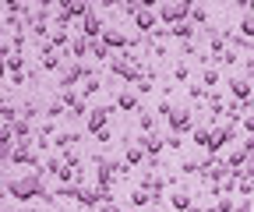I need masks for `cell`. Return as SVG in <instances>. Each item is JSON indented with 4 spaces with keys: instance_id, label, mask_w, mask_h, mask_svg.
<instances>
[{
    "instance_id": "18",
    "label": "cell",
    "mask_w": 254,
    "mask_h": 212,
    "mask_svg": "<svg viewBox=\"0 0 254 212\" xmlns=\"http://www.w3.org/2000/svg\"><path fill=\"white\" fill-rule=\"evenodd\" d=\"M237 212H251V205H247V202H244V205H237Z\"/></svg>"
},
{
    "instance_id": "7",
    "label": "cell",
    "mask_w": 254,
    "mask_h": 212,
    "mask_svg": "<svg viewBox=\"0 0 254 212\" xmlns=\"http://www.w3.org/2000/svg\"><path fill=\"white\" fill-rule=\"evenodd\" d=\"M247 163V148H233V152H230V166L237 170V166H244Z\"/></svg>"
},
{
    "instance_id": "14",
    "label": "cell",
    "mask_w": 254,
    "mask_h": 212,
    "mask_svg": "<svg viewBox=\"0 0 254 212\" xmlns=\"http://www.w3.org/2000/svg\"><path fill=\"white\" fill-rule=\"evenodd\" d=\"M145 148H148V152H159V148H163V141H155V138H145Z\"/></svg>"
},
{
    "instance_id": "12",
    "label": "cell",
    "mask_w": 254,
    "mask_h": 212,
    "mask_svg": "<svg viewBox=\"0 0 254 212\" xmlns=\"http://www.w3.org/2000/svg\"><path fill=\"white\" fill-rule=\"evenodd\" d=\"M103 39H106V46H120V43H124L120 32H103Z\"/></svg>"
},
{
    "instance_id": "8",
    "label": "cell",
    "mask_w": 254,
    "mask_h": 212,
    "mask_svg": "<svg viewBox=\"0 0 254 212\" xmlns=\"http://www.w3.org/2000/svg\"><path fill=\"white\" fill-rule=\"evenodd\" d=\"M194 141L205 145V148H212V131H208V128H198V131H194Z\"/></svg>"
},
{
    "instance_id": "13",
    "label": "cell",
    "mask_w": 254,
    "mask_h": 212,
    "mask_svg": "<svg viewBox=\"0 0 254 212\" xmlns=\"http://www.w3.org/2000/svg\"><path fill=\"white\" fill-rule=\"evenodd\" d=\"M134 103H138V99H134L131 92H124V96H120V106H124V110H134Z\"/></svg>"
},
{
    "instance_id": "3",
    "label": "cell",
    "mask_w": 254,
    "mask_h": 212,
    "mask_svg": "<svg viewBox=\"0 0 254 212\" xmlns=\"http://www.w3.org/2000/svg\"><path fill=\"white\" fill-rule=\"evenodd\" d=\"M187 11H190L187 4H170V7H163V18H166V21H180Z\"/></svg>"
},
{
    "instance_id": "9",
    "label": "cell",
    "mask_w": 254,
    "mask_h": 212,
    "mask_svg": "<svg viewBox=\"0 0 254 212\" xmlns=\"http://www.w3.org/2000/svg\"><path fill=\"white\" fill-rule=\"evenodd\" d=\"M240 36H244V39H254V18H251V14L240 21Z\"/></svg>"
},
{
    "instance_id": "17",
    "label": "cell",
    "mask_w": 254,
    "mask_h": 212,
    "mask_svg": "<svg viewBox=\"0 0 254 212\" xmlns=\"http://www.w3.org/2000/svg\"><path fill=\"white\" fill-rule=\"evenodd\" d=\"M244 128H247V131H254V117H244Z\"/></svg>"
},
{
    "instance_id": "11",
    "label": "cell",
    "mask_w": 254,
    "mask_h": 212,
    "mask_svg": "<svg viewBox=\"0 0 254 212\" xmlns=\"http://www.w3.org/2000/svg\"><path fill=\"white\" fill-rule=\"evenodd\" d=\"M64 14H88L85 4H64Z\"/></svg>"
},
{
    "instance_id": "19",
    "label": "cell",
    "mask_w": 254,
    "mask_h": 212,
    "mask_svg": "<svg viewBox=\"0 0 254 212\" xmlns=\"http://www.w3.org/2000/svg\"><path fill=\"white\" fill-rule=\"evenodd\" d=\"M251 110H254V99H251Z\"/></svg>"
},
{
    "instance_id": "5",
    "label": "cell",
    "mask_w": 254,
    "mask_h": 212,
    "mask_svg": "<svg viewBox=\"0 0 254 212\" xmlns=\"http://www.w3.org/2000/svg\"><path fill=\"white\" fill-rule=\"evenodd\" d=\"M103 32V25H99V18H95L92 11L85 14V36H99Z\"/></svg>"
},
{
    "instance_id": "10",
    "label": "cell",
    "mask_w": 254,
    "mask_h": 212,
    "mask_svg": "<svg viewBox=\"0 0 254 212\" xmlns=\"http://www.w3.org/2000/svg\"><path fill=\"white\" fill-rule=\"evenodd\" d=\"M152 11H138V28H152Z\"/></svg>"
},
{
    "instance_id": "4",
    "label": "cell",
    "mask_w": 254,
    "mask_h": 212,
    "mask_svg": "<svg viewBox=\"0 0 254 212\" xmlns=\"http://www.w3.org/2000/svg\"><path fill=\"white\" fill-rule=\"evenodd\" d=\"M170 124H173V131H187V128H190V117H187V110L170 113Z\"/></svg>"
},
{
    "instance_id": "15",
    "label": "cell",
    "mask_w": 254,
    "mask_h": 212,
    "mask_svg": "<svg viewBox=\"0 0 254 212\" xmlns=\"http://www.w3.org/2000/svg\"><path fill=\"white\" fill-rule=\"evenodd\" d=\"M173 205H177V209H190V202H187V195H177V198H173Z\"/></svg>"
},
{
    "instance_id": "1",
    "label": "cell",
    "mask_w": 254,
    "mask_h": 212,
    "mask_svg": "<svg viewBox=\"0 0 254 212\" xmlns=\"http://www.w3.org/2000/svg\"><path fill=\"white\" fill-rule=\"evenodd\" d=\"M36 191H39V180L36 177H25V180H14V184H11V195L14 198H32Z\"/></svg>"
},
{
    "instance_id": "6",
    "label": "cell",
    "mask_w": 254,
    "mask_h": 212,
    "mask_svg": "<svg viewBox=\"0 0 254 212\" xmlns=\"http://www.w3.org/2000/svg\"><path fill=\"white\" fill-rule=\"evenodd\" d=\"M106 113H110V110H95V113H92V120H88V128H92V131H99V128L106 124Z\"/></svg>"
},
{
    "instance_id": "2",
    "label": "cell",
    "mask_w": 254,
    "mask_h": 212,
    "mask_svg": "<svg viewBox=\"0 0 254 212\" xmlns=\"http://www.w3.org/2000/svg\"><path fill=\"white\" fill-rule=\"evenodd\" d=\"M230 92H233V99H240V103H244V99H254V96H251V85H247V81H240V78H233V81H230Z\"/></svg>"
},
{
    "instance_id": "16",
    "label": "cell",
    "mask_w": 254,
    "mask_h": 212,
    "mask_svg": "<svg viewBox=\"0 0 254 212\" xmlns=\"http://www.w3.org/2000/svg\"><path fill=\"white\" fill-rule=\"evenodd\" d=\"M244 148H247V156H254V138H247V141H244Z\"/></svg>"
}]
</instances>
